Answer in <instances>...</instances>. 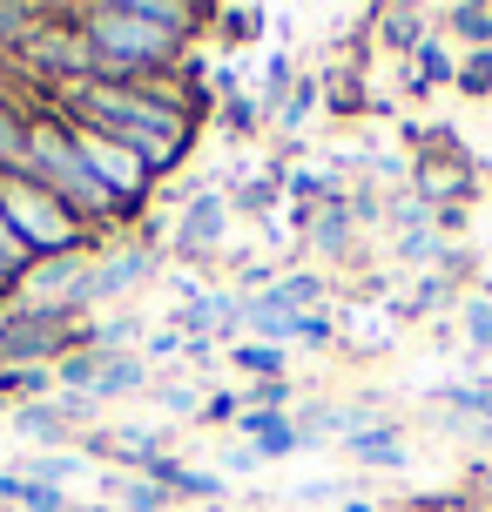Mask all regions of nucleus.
I'll list each match as a JSON object with an SVG mask.
<instances>
[{"instance_id": "24", "label": "nucleus", "mask_w": 492, "mask_h": 512, "mask_svg": "<svg viewBox=\"0 0 492 512\" xmlns=\"http://www.w3.org/2000/svg\"><path fill=\"white\" fill-rule=\"evenodd\" d=\"M317 102H324V81H297V88H290V95H284V108H277L270 122H277V128H284V135H290V128L304 122V115H311Z\"/></svg>"}, {"instance_id": "1", "label": "nucleus", "mask_w": 492, "mask_h": 512, "mask_svg": "<svg viewBox=\"0 0 492 512\" xmlns=\"http://www.w3.org/2000/svg\"><path fill=\"white\" fill-rule=\"evenodd\" d=\"M203 102L209 95L196 88V75H169V81H102L95 75V81L61 88V95H54V115L115 135V142L135 149L142 169L162 182L169 169H182V155L196 142Z\"/></svg>"}, {"instance_id": "22", "label": "nucleus", "mask_w": 492, "mask_h": 512, "mask_svg": "<svg viewBox=\"0 0 492 512\" xmlns=\"http://www.w3.org/2000/svg\"><path fill=\"white\" fill-rule=\"evenodd\" d=\"M108 492L122 499V512H169V492L149 479H108Z\"/></svg>"}, {"instance_id": "11", "label": "nucleus", "mask_w": 492, "mask_h": 512, "mask_svg": "<svg viewBox=\"0 0 492 512\" xmlns=\"http://www.w3.org/2000/svg\"><path fill=\"white\" fill-rule=\"evenodd\" d=\"M344 452L364 459V465H378V472H398V465H405V432H398V425H371V432L344 438Z\"/></svg>"}, {"instance_id": "29", "label": "nucleus", "mask_w": 492, "mask_h": 512, "mask_svg": "<svg viewBox=\"0 0 492 512\" xmlns=\"http://www.w3.org/2000/svg\"><path fill=\"white\" fill-rule=\"evenodd\" d=\"M54 384V371H34V364H14V371H0V398H41Z\"/></svg>"}, {"instance_id": "32", "label": "nucleus", "mask_w": 492, "mask_h": 512, "mask_svg": "<svg viewBox=\"0 0 492 512\" xmlns=\"http://www.w3.org/2000/svg\"><path fill=\"white\" fill-rule=\"evenodd\" d=\"M162 411H169V418H203L196 384H162Z\"/></svg>"}, {"instance_id": "23", "label": "nucleus", "mask_w": 492, "mask_h": 512, "mask_svg": "<svg viewBox=\"0 0 492 512\" xmlns=\"http://www.w3.org/2000/svg\"><path fill=\"white\" fill-rule=\"evenodd\" d=\"M452 88L459 95H492V48H466V61H459V75H452Z\"/></svg>"}, {"instance_id": "9", "label": "nucleus", "mask_w": 492, "mask_h": 512, "mask_svg": "<svg viewBox=\"0 0 492 512\" xmlns=\"http://www.w3.org/2000/svg\"><path fill=\"white\" fill-rule=\"evenodd\" d=\"M142 479H149V486H162L169 499H216V492H223V479H216V472H189V465L169 459V452L142 465Z\"/></svg>"}, {"instance_id": "6", "label": "nucleus", "mask_w": 492, "mask_h": 512, "mask_svg": "<svg viewBox=\"0 0 492 512\" xmlns=\"http://www.w3.org/2000/svg\"><path fill=\"white\" fill-rule=\"evenodd\" d=\"M223 236H230V196L223 189H189L176 230H169V250L182 263H209V256H223Z\"/></svg>"}, {"instance_id": "7", "label": "nucleus", "mask_w": 492, "mask_h": 512, "mask_svg": "<svg viewBox=\"0 0 492 512\" xmlns=\"http://www.w3.org/2000/svg\"><path fill=\"white\" fill-rule=\"evenodd\" d=\"M156 270H162V250L149 236H142V243H122V250H95V263H88V310L129 297L135 283H149Z\"/></svg>"}, {"instance_id": "10", "label": "nucleus", "mask_w": 492, "mask_h": 512, "mask_svg": "<svg viewBox=\"0 0 492 512\" xmlns=\"http://www.w3.org/2000/svg\"><path fill=\"white\" fill-rule=\"evenodd\" d=\"M142 384H149V358H142V351H108V358H102V378H95V391H88V405L129 398V391H142Z\"/></svg>"}, {"instance_id": "27", "label": "nucleus", "mask_w": 492, "mask_h": 512, "mask_svg": "<svg viewBox=\"0 0 492 512\" xmlns=\"http://www.w3.org/2000/svg\"><path fill=\"white\" fill-rule=\"evenodd\" d=\"M284 169H270V176H257L250 182V189H243V196H236V209H250V216H270V209H277V196H284Z\"/></svg>"}, {"instance_id": "2", "label": "nucleus", "mask_w": 492, "mask_h": 512, "mask_svg": "<svg viewBox=\"0 0 492 512\" xmlns=\"http://www.w3.org/2000/svg\"><path fill=\"white\" fill-rule=\"evenodd\" d=\"M81 34H88V54H95V75L102 81H169V75H182V41H169L162 27H149L129 0L81 7Z\"/></svg>"}, {"instance_id": "18", "label": "nucleus", "mask_w": 492, "mask_h": 512, "mask_svg": "<svg viewBox=\"0 0 492 512\" xmlns=\"http://www.w3.org/2000/svg\"><path fill=\"white\" fill-rule=\"evenodd\" d=\"M452 75H459V61L439 48V34H425V41L412 48V88L425 95V88H439V81H452Z\"/></svg>"}, {"instance_id": "35", "label": "nucleus", "mask_w": 492, "mask_h": 512, "mask_svg": "<svg viewBox=\"0 0 492 512\" xmlns=\"http://www.w3.org/2000/svg\"><path fill=\"white\" fill-rule=\"evenodd\" d=\"M331 337H337V324L324 317V310H311V317L297 324V344H331Z\"/></svg>"}, {"instance_id": "5", "label": "nucleus", "mask_w": 492, "mask_h": 512, "mask_svg": "<svg viewBox=\"0 0 492 512\" xmlns=\"http://www.w3.org/2000/svg\"><path fill=\"white\" fill-rule=\"evenodd\" d=\"M68 128H75L81 162H88V169H95V182L115 196V209H122V216H135V209H142V196L156 189V176L142 169V155L122 149V142H115V135H102V128H81V122H68Z\"/></svg>"}, {"instance_id": "15", "label": "nucleus", "mask_w": 492, "mask_h": 512, "mask_svg": "<svg viewBox=\"0 0 492 512\" xmlns=\"http://www.w3.org/2000/svg\"><path fill=\"white\" fill-rule=\"evenodd\" d=\"M0 506H21V512H68V492L34 486L21 472H0Z\"/></svg>"}, {"instance_id": "14", "label": "nucleus", "mask_w": 492, "mask_h": 512, "mask_svg": "<svg viewBox=\"0 0 492 512\" xmlns=\"http://www.w3.org/2000/svg\"><path fill=\"white\" fill-rule=\"evenodd\" d=\"M371 27H378V41L398 48V54H412L418 41H425V14H418V7H378Z\"/></svg>"}, {"instance_id": "36", "label": "nucleus", "mask_w": 492, "mask_h": 512, "mask_svg": "<svg viewBox=\"0 0 492 512\" xmlns=\"http://www.w3.org/2000/svg\"><path fill=\"white\" fill-rule=\"evenodd\" d=\"M236 411H243V398H236V391H216V398L203 405V425H223V418H236Z\"/></svg>"}, {"instance_id": "37", "label": "nucleus", "mask_w": 492, "mask_h": 512, "mask_svg": "<svg viewBox=\"0 0 492 512\" xmlns=\"http://www.w3.org/2000/svg\"><path fill=\"white\" fill-rule=\"evenodd\" d=\"M223 115H230V128H257V108L236 102V95H230V108H223Z\"/></svg>"}, {"instance_id": "26", "label": "nucleus", "mask_w": 492, "mask_h": 512, "mask_svg": "<svg viewBox=\"0 0 492 512\" xmlns=\"http://www.w3.org/2000/svg\"><path fill=\"white\" fill-rule=\"evenodd\" d=\"M209 21H216V27H230V41H257L270 14H263V7H209Z\"/></svg>"}, {"instance_id": "39", "label": "nucleus", "mask_w": 492, "mask_h": 512, "mask_svg": "<svg viewBox=\"0 0 492 512\" xmlns=\"http://www.w3.org/2000/svg\"><path fill=\"white\" fill-rule=\"evenodd\" d=\"M0 297H7V277H0Z\"/></svg>"}, {"instance_id": "19", "label": "nucleus", "mask_w": 492, "mask_h": 512, "mask_svg": "<svg viewBox=\"0 0 492 512\" xmlns=\"http://www.w3.org/2000/svg\"><path fill=\"white\" fill-rule=\"evenodd\" d=\"M54 7H0V48L7 54H21L34 34H41V21H48Z\"/></svg>"}, {"instance_id": "21", "label": "nucleus", "mask_w": 492, "mask_h": 512, "mask_svg": "<svg viewBox=\"0 0 492 512\" xmlns=\"http://www.w3.org/2000/svg\"><path fill=\"white\" fill-rule=\"evenodd\" d=\"M27 263H34V250L21 243V230L7 223V209H0V277H7V290L27 277Z\"/></svg>"}, {"instance_id": "4", "label": "nucleus", "mask_w": 492, "mask_h": 512, "mask_svg": "<svg viewBox=\"0 0 492 512\" xmlns=\"http://www.w3.org/2000/svg\"><path fill=\"white\" fill-rule=\"evenodd\" d=\"M14 61H21V68L41 81L48 95L75 88V81H95V54H88L81 14H48V21H41V34H34V41H27Z\"/></svg>"}, {"instance_id": "20", "label": "nucleus", "mask_w": 492, "mask_h": 512, "mask_svg": "<svg viewBox=\"0 0 492 512\" xmlns=\"http://www.w3.org/2000/svg\"><path fill=\"white\" fill-rule=\"evenodd\" d=\"M230 364H236V371H250V378H257V384H270V378H284V351H277V344H257V337H250V344H236V351H230Z\"/></svg>"}, {"instance_id": "38", "label": "nucleus", "mask_w": 492, "mask_h": 512, "mask_svg": "<svg viewBox=\"0 0 492 512\" xmlns=\"http://www.w3.org/2000/svg\"><path fill=\"white\" fill-rule=\"evenodd\" d=\"M479 492H486V512H492V479H479Z\"/></svg>"}, {"instance_id": "16", "label": "nucleus", "mask_w": 492, "mask_h": 512, "mask_svg": "<svg viewBox=\"0 0 492 512\" xmlns=\"http://www.w3.org/2000/svg\"><path fill=\"white\" fill-rule=\"evenodd\" d=\"M27 128H34V115H21V108L0 95V176H14L27 162Z\"/></svg>"}, {"instance_id": "8", "label": "nucleus", "mask_w": 492, "mask_h": 512, "mask_svg": "<svg viewBox=\"0 0 492 512\" xmlns=\"http://www.w3.org/2000/svg\"><path fill=\"white\" fill-rule=\"evenodd\" d=\"M412 176H418L412 196H418V203H432V209H439V203H472V189H479V169H472V162H466L459 149H452L445 135H439V149H425V155H418V169H412Z\"/></svg>"}, {"instance_id": "13", "label": "nucleus", "mask_w": 492, "mask_h": 512, "mask_svg": "<svg viewBox=\"0 0 492 512\" xmlns=\"http://www.w3.org/2000/svg\"><path fill=\"white\" fill-rule=\"evenodd\" d=\"M263 297L277 310H290V317H311V310L324 304V277H317V270H290V277H277Z\"/></svg>"}, {"instance_id": "30", "label": "nucleus", "mask_w": 492, "mask_h": 512, "mask_svg": "<svg viewBox=\"0 0 492 512\" xmlns=\"http://www.w3.org/2000/svg\"><path fill=\"white\" fill-rule=\"evenodd\" d=\"M250 452H257V459H290V452H304V438H297V425H270V432L263 438H250Z\"/></svg>"}, {"instance_id": "34", "label": "nucleus", "mask_w": 492, "mask_h": 512, "mask_svg": "<svg viewBox=\"0 0 492 512\" xmlns=\"http://www.w3.org/2000/svg\"><path fill=\"white\" fill-rule=\"evenodd\" d=\"M142 358H162V364H169V358H189V337H182V331H156Z\"/></svg>"}, {"instance_id": "33", "label": "nucleus", "mask_w": 492, "mask_h": 512, "mask_svg": "<svg viewBox=\"0 0 492 512\" xmlns=\"http://www.w3.org/2000/svg\"><path fill=\"white\" fill-rule=\"evenodd\" d=\"M466 337H472V351L492 358V304H466Z\"/></svg>"}, {"instance_id": "28", "label": "nucleus", "mask_w": 492, "mask_h": 512, "mask_svg": "<svg viewBox=\"0 0 492 512\" xmlns=\"http://www.w3.org/2000/svg\"><path fill=\"white\" fill-rule=\"evenodd\" d=\"M243 411H270V418H290V378L250 384V391H243Z\"/></svg>"}, {"instance_id": "12", "label": "nucleus", "mask_w": 492, "mask_h": 512, "mask_svg": "<svg viewBox=\"0 0 492 512\" xmlns=\"http://www.w3.org/2000/svg\"><path fill=\"white\" fill-rule=\"evenodd\" d=\"M351 236H358V223H351V203H344V196L324 203V209H311V250L344 256V250H351Z\"/></svg>"}, {"instance_id": "3", "label": "nucleus", "mask_w": 492, "mask_h": 512, "mask_svg": "<svg viewBox=\"0 0 492 512\" xmlns=\"http://www.w3.org/2000/svg\"><path fill=\"white\" fill-rule=\"evenodd\" d=\"M21 176H34L41 189H48L54 203L68 209V216H81L88 230H108V223H122V209H115V196H108L102 182H95V169L81 162L75 149V128H68V115H34V128H27V162Z\"/></svg>"}, {"instance_id": "25", "label": "nucleus", "mask_w": 492, "mask_h": 512, "mask_svg": "<svg viewBox=\"0 0 492 512\" xmlns=\"http://www.w3.org/2000/svg\"><path fill=\"white\" fill-rule=\"evenodd\" d=\"M297 203H311V209H324V203H337V176H324V169H297V176L284 182Z\"/></svg>"}, {"instance_id": "17", "label": "nucleus", "mask_w": 492, "mask_h": 512, "mask_svg": "<svg viewBox=\"0 0 492 512\" xmlns=\"http://www.w3.org/2000/svg\"><path fill=\"white\" fill-rule=\"evenodd\" d=\"M439 21L452 27L466 48H492V7H486V0H459V7H445Z\"/></svg>"}, {"instance_id": "31", "label": "nucleus", "mask_w": 492, "mask_h": 512, "mask_svg": "<svg viewBox=\"0 0 492 512\" xmlns=\"http://www.w3.org/2000/svg\"><path fill=\"white\" fill-rule=\"evenodd\" d=\"M398 256H405V263H432V256H445L439 223H432V230H405V236H398Z\"/></svg>"}]
</instances>
